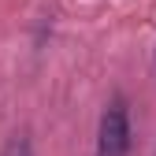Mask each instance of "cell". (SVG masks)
<instances>
[{
	"label": "cell",
	"mask_w": 156,
	"mask_h": 156,
	"mask_svg": "<svg viewBox=\"0 0 156 156\" xmlns=\"http://www.w3.org/2000/svg\"><path fill=\"white\" fill-rule=\"evenodd\" d=\"M0 156H34V141H30V134H15V138L4 145V152Z\"/></svg>",
	"instance_id": "cell-2"
},
{
	"label": "cell",
	"mask_w": 156,
	"mask_h": 156,
	"mask_svg": "<svg viewBox=\"0 0 156 156\" xmlns=\"http://www.w3.org/2000/svg\"><path fill=\"white\" fill-rule=\"evenodd\" d=\"M126 149H130V112L123 97H112L101 115V130H97V156H126Z\"/></svg>",
	"instance_id": "cell-1"
}]
</instances>
